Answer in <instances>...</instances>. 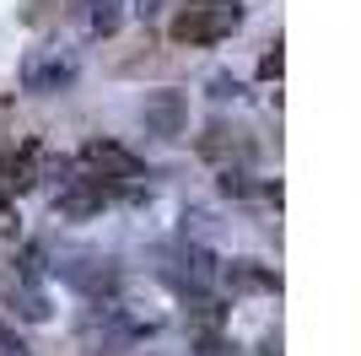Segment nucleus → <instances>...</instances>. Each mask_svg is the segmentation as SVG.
<instances>
[{"instance_id": "0eeeda50", "label": "nucleus", "mask_w": 361, "mask_h": 356, "mask_svg": "<svg viewBox=\"0 0 361 356\" xmlns=\"http://www.w3.org/2000/svg\"><path fill=\"white\" fill-rule=\"evenodd\" d=\"M140 124H146V135H162V141L183 135V124H189V103H183V92H173V87L146 92V103H140Z\"/></svg>"}, {"instance_id": "9b49d317", "label": "nucleus", "mask_w": 361, "mask_h": 356, "mask_svg": "<svg viewBox=\"0 0 361 356\" xmlns=\"http://www.w3.org/2000/svg\"><path fill=\"white\" fill-rule=\"evenodd\" d=\"M16 200V184H11V151H0V210Z\"/></svg>"}, {"instance_id": "4468645a", "label": "nucleus", "mask_w": 361, "mask_h": 356, "mask_svg": "<svg viewBox=\"0 0 361 356\" xmlns=\"http://www.w3.org/2000/svg\"><path fill=\"white\" fill-rule=\"evenodd\" d=\"M211 97H216V103L238 97V81H232V76H216V81H211Z\"/></svg>"}, {"instance_id": "39448f33", "label": "nucleus", "mask_w": 361, "mask_h": 356, "mask_svg": "<svg viewBox=\"0 0 361 356\" xmlns=\"http://www.w3.org/2000/svg\"><path fill=\"white\" fill-rule=\"evenodd\" d=\"M49 270H54L65 286H75L81 297H103V292H114V281H119L114 259H103V254H81V249L54 254V265H49Z\"/></svg>"}, {"instance_id": "f03ea898", "label": "nucleus", "mask_w": 361, "mask_h": 356, "mask_svg": "<svg viewBox=\"0 0 361 356\" xmlns=\"http://www.w3.org/2000/svg\"><path fill=\"white\" fill-rule=\"evenodd\" d=\"M44 249L38 243H27V249L11 259V270H6V308L16 313V319H27V324H44L49 319V292H44Z\"/></svg>"}, {"instance_id": "1a4fd4ad", "label": "nucleus", "mask_w": 361, "mask_h": 356, "mask_svg": "<svg viewBox=\"0 0 361 356\" xmlns=\"http://www.w3.org/2000/svg\"><path fill=\"white\" fill-rule=\"evenodd\" d=\"M216 281H221L226 292H281V275H275L270 265H259V259H226V265L216 270Z\"/></svg>"}, {"instance_id": "ddd939ff", "label": "nucleus", "mask_w": 361, "mask_h": 356, "mask_svg": "<svg viewBox=\"0 0 361 356\" xmlns=\"http://www.w3.org/2000/svg\"><path fill=\"white\" fill-rule=\"evenodd\" d=\"M0 356H27V345H22V335L11 324H0Z\"/></svg>"}, {"instance_id": "dca6fc26", "label": "nucleus", "mask_w": 361, "mask_h": 356, "mask_svg": "<svg viewBox=\"0 0 361 356\" xmlns=\"http://www.w3.org/2000/svg\"><path fill=\"white\" fill-rule=\"evenodd\" d=\"M189 6H205V0H189Z\"/></svg>"}, {"instance_id": "f257e3e1", "label": "nucleus", "mask_w": 361, "mask_h": 356, "mask_svg": "<svg viewBox=\"0 0 361 356\" xmlns=\"http://www.w3.org/2000/svg\"><path fill=\"white\" fill-rule=\"evenodd\" d=\"M75 173H87V178H97V184H108L119 200L146 189V167H140V157H135L130 146H119V141H87V146L75 151Z\"/></svg>"}, {"instance_id": "9d476101", "label": "nucleus", "mask_w": 361, "mask_h": 356, "mask_svg": "<svg viewBox=\"0 0 361 356\" xmlns=\"http://www.w3.org/2000/svg\"><path fill=\"white\" fill-rule=\"evenodd\" d=\"M75 11H81L92 38H114L124 28V0H75Z\"/></svg>"}, {"instance_id": "6e6552de", "label": "nucleus", "mask_w": 361, "mask_h": 356, "mask_svg": "<svg viewBox=\"0 0 361 356\" xmlns=\"http://www.w3.org/2000/svg\"><path fill=\"white\" fill-rule=\"evenodd\" d=\"M200 157H205V162H216L226 173V167L232 162H248V157H254V146H248V135L243 130H226V124H211V130L200 135Z\"/></svg>"}, {"instance_id": "f8f14e48", "label": "nucleus", "mask_w": 361, "mask_h": 356, "mask_svg": "<svg viewBox=\"0 0 361 356\" xmlns=\"http://www.w3.org/2000/svg\"><path fill=\"white\" fill-rule=\"evenodd\" d=\"M259 76H264V81H281V38L270 44V54L259 59Z\"/></svg>"}, {"instance_id": "423d86ee", "label": "nucleus", "mask_w": 361, "mask_h": 356, "mask_svg": "<svg viewBox=\"0 0 361 356\" xmlns=\"http://www.w3.org/2000/svg\"><path fill=\"white\" fill-rule=\"evenodd\" d=\"M119 194L108 189V184H97V178L87 173H71L60 178V189H54V216H65V222H87V216H97L103 206H114Z\"/></svg>"}, {"instance_id": "7ed1b4c3", "label": "nucleus", "mask_w": 361, "mask_h": 356, "mask_svg": "<svg viewBox=\"0 0 361 356\" xmlns=\"http://www.w3.org/2000/svg\"><path fill=\"white\" fill-rule=\"evenodd\" d=\"M75 76H81V54H75L71 44H38L22 59V92H32V97L71 92Z\"/></svg>"}, {"instance_id": "2eb2a0df", "label": "nucleus", "mask_w": 361, "mask_h": 356, "mask_svg": "<svg viewBox=\"0 0 361 356\" xmlns=\"http://www.w3.org/2000/svg\"><path fill=\"white\" fill-rule=\"evenodd\" d=\"M130 6H135V16H140V22H151V16H157V11H162V6H167V0H130Z\"/></svg>"}, {"instance_id": "20e7f679", "label": "nucleus", "mask_w": 361, "mask_h": 356, "mask_svg": "<svg viewBox=\"0 0 361 356\" xmlns=\"http://www.w3.org/2000/svg\"><path fill=\"white\" fill-rule=\"evenodd\" d=\"M243 28V0H205L173 16V44H221Z\"/></svg>"}]
</instances>
